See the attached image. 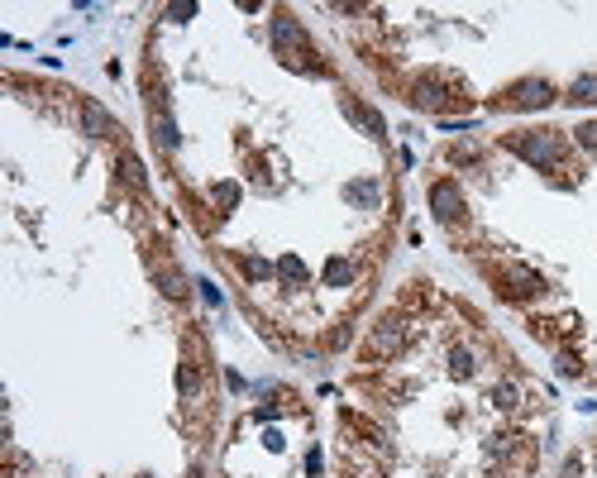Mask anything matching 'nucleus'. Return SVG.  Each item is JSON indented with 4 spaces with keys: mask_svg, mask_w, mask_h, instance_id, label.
Wrapping results in <instances>:
<instances>
[{
    "mask_svg": "<svg viewBox=\"0 0 597 478\" xmlns=\"http://www.w3.org/2000/svg\"><path fill=\"white\" fill-rule=\"evenodd\" d=\"M507 149L521 153L526 163H535V168H554V163H559V134H549V130H521V134L507 139Z\"/></svg>",
    "mask_w": 597,
    "mask_h": 478,
    "instance_id": "obj_1",
    "label": "nucleus"
},
{
    "mask_svg": "<svg viewBox=\"0 0 597 478\" xmlns=\"http://www.w3.org/2000/svg\"><path fill=\"white\" fill-rule=\"evenodd\" d=\"M82 120H86V134H96V139H110V134H120L115 115H110L106 106H96V101H86V106H82Z\"/></svg>",
    "mask_w": 597,
    "mask_h": 478,
    "instance_id": "obj_5",
    "label": "nucleus"
},
{
    "mask_svg": "<svg viewBox=\"0 0 597 478\" xmlns=\"http://www.w3.org/2000/svg\"><path fill=\"white\" fill-rule=\"evenodd\" d=\"M277 278L292 282V287H301V282H306V264H301L297 254H282V259H277Z\"/></svg>",
    "mask_w": 597,
    "mask_h": 478,
    "instance_id": "obj_10",
    "label": "nucleus"
},
{
    "mask_svg": "<svg viewBox=\"0 0 597 478\" xmlns=\"http://www.w3.org/2000/svg\"><path fill=\"white\" fill-rule=\"evenodd\" d=\"M211 191H216V201L225 206V211H234V206H239V182H216Z\"/></svg>",
    "mask_w": 597,
    "mask_h": 478,
    "instance_id": "obj_16",
    "label": "nucleus"
},
{
    "mask_svg": "<svg viewBox=\"0 0 597 478\" xmlns=\"http://www.w3.org/2000/svg\"><path fill=\"white\" fill-rule=\"evenodd\" d=\"M402 340H407L402 320H378V330H373V349H378V354H392V349H402Z\"/></svg>",
    "mask_w": 597,
    "mask_h": 478,
    "instance_id": "obj_9",
    "label": "nucleus"
},
{
    "mask_svg": "<svg viewBox=\"0 0 597 478\" xmlns=\"http://www.w3.org/2000/svg\"><path fill=\"white\" fill-rule=\"evenodd\" d=\"M344 201H349V206H358V211H373V206L382 201V186L373 182V177H363V182H349V186H344Z\"/></svg>",
    "mask_w": 597,
    "mask_h": 478,
    "instance_id": "obj_6",
    "label": "nucleus"
},
{
    "mask_svg": "<svg viewBox=\"0 0 597 478\" xmlns=\"http://www.w3.org/2000/svg\"><path fill=\"white\" fill-rule=\"evenodd\" d=\"M549 101H554V86L540 81V77H526V81H516L512 91H502L497 106L502 110H540V106H549Z\"/></svg>",
    "mask_w": 597,
    "mask_h": 478,
    "instance_id": "obj_2",
    "label": "nucleus"
},
{
    "mask_svg": "<svg viewBox=\"0 0 597 478\" xmlns=\"http://www.w3.org/2000/svg\"><path fill=\"white\" fill-rule=\"evenodd\" d=\"M244 268H248V278H258V282H263L268 273H277V268H268L263 259H244Z\"/></svg>",
    "mask_w": 597,
    "mask_h": 478,
    "instance_id": "obj_21",
    "label": "nucleus"
},
{
    "mask_svg": "<svg viewBox=\"0 0 597 478\" xmlns=\"http://www.w3.org/2000/svg\"><path fill=\"white\" fill-rule=\"evenodd\" d=\"M306 474H311V478H321V450H311V454H306Z\"/></svg>",
    "mask_w": 597,
    "mask_h": 478,
    "instance_id": "obj_25",
    "label": "nucleus"
},
{
    "mask_svg": "<svg viewBox=\"0 0 597 478\" xmlns=\"http://www.w3.org/2000/svg\"><path fill=\"white\" fill-rule=\"evenodd\" d=\"M507 282H512V292H516V296L540 292V278H535L531 268H507Z\"/></svg>",
    "mask_w": 597,
    "mask_h": 478,
    "instance_id": "obj_12",
    "label": "nucleus"
},
{
    "mask_svg": "<svg viewBox=\"0 0 597 478\" xmlns=\"http://www.w3.org/2000/svg\"><path fill=\"white\" fill-rule=\"evenodd\" d=\"M158 287H163L167 296H182L187 292V278H182L177 268H163V273H158Z\"/></svg>",
    "mask_w": 597,
    "mask_h": 478,
    "instance_id": "obj_15",
    "label": "nucleus"
},
{
    "mask_svg": "<svg viewBox=\"0 0 597 478\" xmlns=\"http://www.w3.org/2000/svg\"><path fill=\"white\" fill-rule=\"evenodd\" d=\"M492 402H497V407H516V388H497Z\"/></svg>",
    "mask_w": 597,
    "mask_h": 478,
    "instance_id": "obj_24",
    "label": "nucleus"
},
{
    "mask_svg": "<svg viewBox=\"0 0 597 478\" xmlns=\"http://www.w3.org/2000/svg\"><path fill=\"white\" fill-rule=\"evenodd\" d=\"M153 134H158V149H167V153L182 144V134H177V125H172V115H167V110L153 120Z\"/></svg>",
    "mask_w": 597,
    "mask_h": 478,
    "instance_id": "obj_11",
    "label": "nucleus"
},
{
    "mask_svg": "<svg viewBox=\"0 0 597 478\" xmlns=\"http://www.w3.org/2000/svg\"><path fill=\"white\" fill-rule=\"evenodd\" d=\"M191 15H196V5H191V0H182V5H167V20H177V25H182V20H191Z\"/></svg>",
    "mask_w": 597,
    "mask_h": 478,
    "instance_id": "obj_20",
    "label": "nucleus"
},
{
    "mask_svg": "<svg viewBox=\"0 0 597 478\" xmlns=\"http://www.w3.org/2000/svg\"><path fill=\"white\" fill-rule=\"evenodd\" d=\"M569 101H588V106H593L597 101V72H588V77H578L569 86Z\"/></svg>",
    "mask_w": 597,
    "mask_h": 478,
    "instance_id": "obj_14",
    "label": "nucleus"
},
{
    "mask_svg": "<svg viewBox=\"0 0 597 478\" xmlns=\"http://www.w3.org/2000/svg\"><path fill=\"white\" fill-rule=\"evenodd\" d=\"M564 478H578V459H569V464H564Z\"/></svg>",
    "mask_w": 597,
    "mask_h": 478,
    "instance_id": "obj_27",
    "label": "nucleus"
},
{
    "mask_svg": "<svg viewBox=\"0 0 597 478\" xmlns=\"http://www.w3.org/2000/svg\"><path fill=\"white\" fill-rule=\"evenodd\" d=\"M344 115H349V120H353V125H358L363 134H373V139H382V134H387V125H382V115H378V110L358 106V101H344Z\"/></svg>",
    "mask_w": 597,
    "mask_h": 478,
    "instance_id": "obj_7",
    "label": "nucleus"
},
{
    "mask_svg": "<svg viewBox=\"0 0 597 478\" xmlns=\"http://www.w3.org/2000/svg\"><path fill=\"white\" fill-rule=\"evenodd\" d=\"M449 369L459 373V378H468V373H473V354H468V349H454V354H449Z\"/></svg>",
    "mask_w": 597,
    "mask_h": 478,
    "instance_id": "obj_18",
    "label": "nucleus"
},
{
    "mask_svg": "<svg viewBox=\"0 0 597 478\" xmlns=\"http://www.w3.org/2000/svg\"><path fill=\"white\" fill-rule=\"evenodd\" d=\"M578 144H583V149H597V120H593V125H583V130H578Z\"/></svg>",
    "mask_w": 597,
    "mask_h": 478,
    "instance_id": "obj_22",
    "label": "nucleus"
},
{
    "mask_svg": "<svg viewBox=\"0 0 597 478\" xmlns=\"http://www.w3.org/2000/svg\"><path fill=\"white\" fill-rule=\"evenodd\" d=\"M196 287H201V296H206V301H211V306H220V287H216V282H206V278H201V282H196Z\"/></svg>",
    "mask_w": 597,
    "mask_h": 478,
    "instance_id": "obj_23",
    "label": "nucleus"
},
{
    "mask_svg": "<svg viewBox=\"0 0 597 478\" xmlns=\"http://www.w3.org/2000/svg\"><path fill=\"white\" fill-rule=\"evenodd\" d=\"M449 101H459V96H449L435 77H421L416 86H411V106H421V110H444Z\"/></svg>",
    "mask_w": 597,
    "mask_h": 478,
    "instance_id": "obj_4",
    "label": "nucleus"
},
{
    "mask_svg": "<svg viewBox=\"0 0 597 478\" xmlns=\"http://www.w3.org/2000/svg\"><path fill=\"white\" fill-rule=\"evenodd\" d=\"M177 388H182V397H196V388H201V383H196V369H191V364H182V373H177Z\"/></svg>",
    "mask_w": 597,
    "mask_h": 478,
    "instance_id": "obj_19",
    "label": "nucleus"
},
{
    "mask_svg": "<svg viewBox=\"0 0 597 478\" xmlns=\"http://www.w3.org/2000/svg\"><path fill=\"white\" fill-rule=\"evenodd\" d=\"M430 211L449 225V220H459L463 215V196H459V186L454 182H435L430 186Z\"/></svg>",
    "mask_w": 597,
    "mask_h": 478,
    "instance_id": "obj_3",
    "label": "nucleus"
},
{
    "mask_svg": "<svg viewBox=\"0 0 597 478\" xmlns=\"http://www.w3.org/2000/svg\"><path fill=\"white\" fill-rule=\"evenodd\" d=\"M325 282H330V287H349V282H353V264H349V259H330V264H325Z\"/></svg>",
    "mask_w": 597,
    "mask_h": 478,
    "instance_id": "obj_13",
    "label": "nucleus"
},
{
    "mask_svg": "<svg viewBox=\"0 0 597 478\" xmlns=\"http://www.w3.org/2000/svg\"><path fill=\"white\" fill-rule=\"evenodd\" d=\"M272 43H277V48H301L306 34H301V25L292 15H277V20H272Z\"/></svg>",
    "mask_w": 597,
    "mask_h": 478,
    "instance_id": "obj_8",
    "label": "nucleus"
},
{
    "mask_svg": "<svg viewBox=\"0 0 597 478\" xmlns=\"http://www.w3.org/2000/svg\"><path fill=\"white\" fill-rule=\"evenodd\" d=\"M120 172H125L134 186H148V177H143V163H139L134 153H125V158H120Z\"/></svg>",
    "mask_w": 597,
    "mask_h": 478,
    "instance_id": "obj_17",
    "label": "nucleus"
},
{
    "mask_svg": "<svg viewBox=\"0 0 597 478\" xmlns=\"http://www.w3.org/2000/svg\"><path fill=\"white\" fill-rule=\"evenodd\" d=\"M473 158H478V153H473L468 144H459V149H454V163H473Z\"/></svg>",
    "mask_w": 597,
    "mask_h": 478,
    "instance_id": "obj_26",
    "label": "nucleus"
}]
</instances>
